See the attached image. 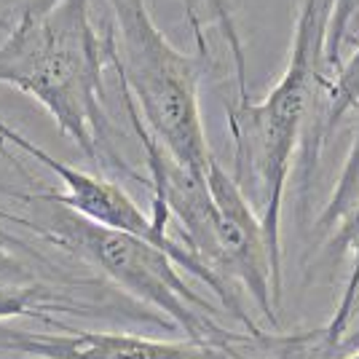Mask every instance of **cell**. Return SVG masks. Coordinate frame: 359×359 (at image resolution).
<instances>
[{
  "label": "cell",
  "mask_w": 359,
  "mask_h": 359,
  "mask_svg": "<svg viewBox=\"0 0 359 359\" xmlns=\"http://www.w3.org/2000/svg\"><path fill=\"white\" fill-rule=\"evenodd\" d=\"M182 6H185V19H188L191 32H194L198 60L207 62V65L215 62L210 41H207V30L201 25V6H204L210 11L212 22L217 25L220 35H223V43L228 46V54H231V62H233V86H236V91H247L244 46H241L239 25H236V16H233V8H231V0H182Z\"/></svg>",
  "instance_id": "cell-10"
},
{
  "label": "cell",
  "mask_w": 359,
  "mask_h": 359,
  "mask_svg": "<svg viewBox=\"0 0 359 359\" xmlns=\"http://www.w3.org/2000/svg\"><path fill=\"white\" fill-rule=\"evenodd\" d=\"M319 94H325V110H322V116L316 121L311 164H314L316 156H319L322 142L341 126V121H344L348 113L359 110V43H357V48L351 51V57H348L344 65H338V70L322 83Z\"/></svg>",
  "instance_id": "cell-11"
},
{
  "label": "cell",
  "mask_w": 359,
  "mask_h": 359,
  "mask_svg": "<svg viewBox=\"0 0 359 359\" xmlns=\"http://www.w3.org/2000/svg\"><path fill=\"white\" fill-rule=\"evenodd\" d=\"M354 316H359V300H357V306H354ZM354 316H351V319H354ZM338 348H351V351L359 348V322L354 325V330H348V332H346Z\"/></svg>",
  "instance_id": "cell-14"
},
{
  "label": "cell",
  "mask_w": 359,
  "mask_h": 359,
  "mask_svg": "<svg viewBox=\"0 0 359 359\" xmlns=\"http://www.w3.org/2000/svg\"><path fill=\"white\" fill-rule=\"evenodd\" d=\"M3 145H11L19 153L30 156V158H35L38 164H43L48 172H54L60 177L65 191H43L46 198H51V201H57L62 207H67L70 212L81 215L89 223H97L102 225V228H110V231H121V233H129V236H137V239H145L150 244H156V247H161L177 263L180 271H188L198 282H204L220 298L225 311L233 314L239 322H244V327H247V332H250V338H252L255 344L257 341H260V346L266 344L269 335H263L260 327L244 314L239 292L231 285H225L220 276H215L207 266H201L169 231H161L158 225L153 223V217L137 207L135 198L126 194L116 180L105 177L100 172L75 169V166L54 158L51 153H46L43 148H38L25 135H19L16 129H11L6 121H0V148Z\"/></svg>",
  "instance_id": "cell-5"
},
{
  "label": "cell",
  "mask_w": 359,
  "mask_h": 359,
  "mask_svg": "<svg viewBox=\"0 0 359 359\" xmlns=\"http://www.w3.org/2000/svg\"><path fill=\"white\" fill-rule=\"evenodd\" d=\"M14 196L30 207L32 215H14L0 210L3 223L22 225L35 236L54 244L57 250L97 269L126 295L166 316L175 327L182 330L185 341L220 346L228 351H244V346L252 341L225 327L217 319L220 314L217 306H212L210 300L198 295L185 282L177 263L161 247L89 223L67 207L46 198L43 191Z\"/></svg>",
  "instance_id": "cell-3"
},
{
  "label": "cell",
  "mask_w": 359,
  "mask_h": 359,
  "mask_svg": "<svg viewBox=\"0 0 359 359\" xmlns=\"http://www.w3.org/2000/svg\"><path fill=\"white\" fill-rule=\"evenodd\" d=\"M107 70L126 89L150 137L194 172H207L212 150L204 132L198 81L204 62L172 46L153 22L148 0H107Z\"/></svg>",
  "instance_id": "cell-4"
},
{
  "label": "cell",
  "mask_w": 359,
  "mask_h": 359,
  "mask_svg": "<svg viewBox=\"0 0 359 359\" xmlns=\"http://www.w3.org/2000/svg\"><path fill=\"white\" fill-rule=\"evenodd\" d=\"M344 359H359V348H354V351H351V354H346Z\"/></svg>",
  "instance_id": "cell-15"
},
{
  "label": "cell",
  "mask_w": 359,
  "mask_h": 359,
  "mask_svg": "<svg viewBox=\"0 0 359 359\" xmlns=\"http://www.w3.org/2000/svg\"><path fill=\"white\" fill-rule=\"evenodd\" d=\"M322 48H325V30L316 19L314 6L311 0H300L290 60L273 89L263 100H252L250 91H236L233 86V97H225L239 175L247 166V172L257 182V196H260L257 217L263 223L269 244L273 287L279 300L285 292L282 207H285L287 177L319 100V89L325 83Z\"/></svg>",
  "instance_id": "cell-2"
},
{
  "label": "cell",
  "mask_w": 359,
  "mask_h": 359,
  "mask_svg": "<svg viewBox=\"0 0 359 359\" xmlns=\"http://www.w3.org/2000/svg\"><path fill=\"white\" fill-rule=\"evenodd\" d=\"M357 11H359V0H354V16H357Z\"/></svg>",
  "instance_id": "cell-16"
},
{
  "label": "cell",
  "mask_w": 359,
  "mask_h": 359,
  "mask_svg": "<svg viewBox=\"0 0 359 359\" xmlns=\"http://www.w3.org/2000/svg\"><path fill=\"white\" fill-rule=\"evenodd\" d=\"M207 185L217 212V241L223 257V279L231 287H244L255 306L273 327H279V306L271 271L269 244L263 223L255 207L247 201L239 180L231 177L212 156L207 166Z\"/></svg>",
  "instance_id": "cell-6"
},
{
  "label": "cell",
  "mask_w": 359,
  "mask_h": 359,
  "mask_svg": "<svg viewBox=\"0 0 359 359\" xmlns=\"http://www.w3.org/2000/svg\"><path fill=\"white\" fill-rule=\"evenodd\" d=\"M60 332L0 327V348L32 359H250L244 351L194 341H153L129 332H89L70 330L46 316Z\"/></svg>",
  "instance_id": "cell-7"
},
{
  "label": "cell",
  "mask_w": 359,
  "mask_h": 359,
  "mask_svg": "<svg viewBox=\"0 0 359 359\" xmlns=\"http://www.w3.org/2000/svg\"><path fill=\"white\" fill-rule=\"evenodd\" d=\"M107 43L89 0H60L32 16L0 43V83L32 97L100 172H118L145 185L116 145L105 110Z\"/></svg>",
  "instance_id": "cell-1"
},
{
  "label": "cell",
  "mask_w": 359,
  "mask_h": 359,
  "mask_svg": "<svg viewBox=\"0 0 359 359\" xmlns=\"http://www.w3.org/2000/svg\"><path fill=\"white\" fill-rule=\"evenodd\" d=\"M314 233L335 257H351V273L335 306V314L322 332H314V344H319L325 351H335L351 330V316L359 300V123L330 201L316 217Z\"/></svg>",
  "instance_id": "cell-8"
},
{
  "label": "cell",
  "mask_w": 359,
  "mask_h": 359,
  "mask_svg": "<svg viewBox=\"0 0 359 359\" xmlns=\"http://www.w3.org/2000/svg\"><path fill=\"white\" fill-rule=\"evenodd\" d=\"M73 300L60 295L54 287L38 279V273L11 250L8 239L0 233V319L11 316H38L48 311H78Z\"/></svg>",
  "instance_id": "cell-9"
},
{
  "label": "cell",
  "mask_w": 359,
  "mask_h": 359,
  "mask_svg": "<svg viewBox=\"0 0 359 359\" xmlns=\"http://www.w3.org/2000/svg\"><path fill=\"white\" fill-rule=\"evenodd\" d=\"M57 3L60 0H0V32L11 35L19 25L51 11Z\"/></svg>",
  "instance_id": "cell-13"
},
{
  "label": "cell",
  "mask_w": 359,
  "mask_h": 359,
  "mask_svg": "<svg viewBox=\"0 0 359 359\" xmlns=\"http://www.w3.org/2000/svg\"><path fill=\"white\" fill-rule=\"evenodd\" d=\"M354 25V0H335L332 14L327 22V35H325V48H322V73L325 78L338 70L341 65V48L348 30Z\"/></svg>",
  "instance_id": "cell-12"
}]
</instances>
